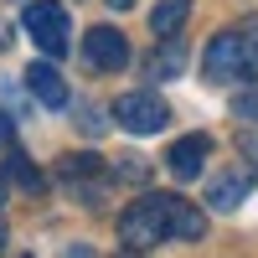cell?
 Masks as SVG:
<instances>
[{
  "mask_svg": "<svg viewBox=\"0 0 258 258\" xmlns=\"http://www.w3.org/2000/svg\"><path fill=\"white\" fill-rule=\"evenodd\" d=\"M21 26H26V36H31L47 57H62V52H68L73 21H68V6H62V0H31V6L21 11Z\"/></svg>",
  "mask_w": 258,
  "mask_h": 258,
  "instance_id": "obj_3",
  "label": "cell"
},
{
  "mask_svg": "<svg viewBox=\"0 0 258 258\" xmlns=\"http://www.w3.org/2000/svg\"><path fill=\"white\" fill-rule=\"evenodd\" d=\"M6 176H11V181H21L26 191H41V176H36V165H31L26 155H11V165H6Z\"/></svg>",
  "mask_w": 258,
  "mask_h": 258,
  "instance_id": "obj_12",
  "label": "cell"
},
{
  "mask_svg": "<svg viewBox=\"0 0 258 258\" xmlns=\"http://www.w3.org/2000/svg\"><path fill=\"white\" fill-rule=\"evenodd\" d=\"M6 191H11V176H6V170H0V207H6Z\"/></svg>",
  "mask_w": 258,
  "mask_h": 258,
  "instance_id": "obj_17",
  "label": "cell"
},
{
  "mask_svg": "<svg viewBox=\"0 0 258 258\" xmlns=\"http://www.w3.org/2000/svg\"><path fill=\"white\" fill-rule=\"evenodd\" d=\"M186 16H191V0H155V11H150V31L170 36V31L186 26Z\"/></svg>",
  "mask_w": 258,
  "mask_h": 258,
  "instance_id": "obj_11",
  "label": "cell"
},
{
  "mask_svg": "<svg viewBox=\"0 0 258 258\" xmlns=\"http://www.w3.org/2000/svg\"><path fill=\"white\" fill-rule=\"evenodd\" d=\"M207 155H212V140L207 135H186V140H176V145L165 150V165H170L176 181H197L202 165H207Z\"/></svg>",
  "mask_w": 258,
  "mask_h": 258,
  "instance_id": "obj_7",
  "label": "cell"
},
{
  "mask_svg": "<svg viewBox=\"0 0 258 258\" xmlns=\"http://www.w3.org/2000/svg\"><path fill=\"white\" fill-rule=\"evenodd\" d=\"M119 243L129 253H150L170 243V191H145L140 202L119 212Z\"/></svg>",
  "mask_w": 258,
  "mask_h": 258,
  "instance_id": "obj_2",
  "label": "cell"
},
{
  "mask_svg": "<svg viewBox=\"0 0 258 258\" xmlns=\"http://www.w3.org/2000/svg\"><path fill=\"white\" fill-rule=\"evenodd\" d=\"M83 129H88V135H98V129H103V119H98V109H83V119H78Z\"/></svg>",
  "mask_w": 258,
  "mask_h": 258,
  "instance_id": "obj_14",
  "label": "cell"
},
{
  "mask_svg": "<svg viewBox=\"0 0 258 258\" xmlns=\"http://www.w3.org/2000/svg\"><path fill=\"white\" fill-rule=\"evenodd\" d=\"M114 119H119V129H129V135H160V129L170 124V103L160 93L135 88V93L114 98Z\"/></svg>",
  "mask_w": 258,
  "mask_h": 258,
  "instance_id": "obj_4",
  "label": "cell"
},
{
  "mask_svg": "<svg viewBox=\"0 0 258 258\" xmlns=\"http://www.w3.org/2000/svg\"><path fill=\"white\" fill-rule=\"evenodd\" d=\"M202 232H207V212L197 202L170 197V238H176V243H197Z\"/></svg>",
  "mask_w": 258,
  "mask_h": 258,
  "instance_id": "obj_10",
  "label": "cell"
},
{
  "mask_svg": "<svg viewBox=\"0 0 258 258\" xmlns=\"http://www.w3.org/2000/svg\"><path fill=\"white\" fill-rule=\"evenodd\" d=\"M232 109H238V119H248V124H258V78L248 83V88L232 98Z\"/></svg>",
  "mask_w": 258,
  "mask_h": 258,
  "instance_id": "obj_13",
  "label": "cell"
},
{
  "mask_svg": "<svg viewBox=\"0 0 258 258\" xmlns=\"http://www.w3.org/2000/svg\"><path fill=\"white\" fill-rule=\"evenodd\" d=\"M248 191H253V170H222V176L207 186V207L232 212V207H243Z\"/></svg>",
  "mask_w": 258,
  "mask_h": 258,
  "instance_id": "obj_9",
  "label": "cell"
},
{
  "mask_svg": "<svg viewBox=\"0 0 258 258\" xmlns=\"http://www.w3.org/2000/svg\"><path fill=\"white\" fill-rule=\"evenodd\" d=\"M11 140H16V119L0 114V145H11Z\"/></svg>",
  "mask_w": 258,
  "mask_h": 258,
  "instance_id": "obj_15",
  "label": "cell"
},
{
  "mask_svg": "<svg viewBox=\"0 0 258 258\" xmlns=\"http://www.w3.org/2000/svg\"><path fill=\"white\" fill-rule=\"evenodd\" d=\"M26 88H31L36 103H47V109H62V103H68V83H62V73L52 62H31L26 68Z\"/></svg>",
  "mask_w": 258,
  "mask_h": 258,
  "instance_id": "obj_8",
  "label": "cell"
},
{
  "mask_svg": "<svg viewBox=\"0 0 258 258\" xmlns=\"http://www.w3.org/2000/svg\"><path fill=\"white\" fill-rule=\"evenodd\" d=\"M0 248H6V222H0Z\"/></svg>",
  "mask_w": 258,
  "mask_h": 258,
  "instance_id": "obj_19",
  "label": "cell"
},
{
  "mask_svg": "<svg viewBox=\"0 0 258 258\" xmlns=\"http://www.w3.org/2000/svg\"><path fill=\"white\" fill-rule=\"evenodd\" d=\"M109 6H114V11H129V6H135V0H109Z\"/></svg>",
  "mask_w": 258,
  "mask_h": 258,
  "instance_id": "obj_18",
  "label": "cell"
},
{
  "mask_svg": "<svg viewBox=\"0 0 258 258\" xmlns=\"http://www.w3.org/2000/svg\"><path fill=\"white\" fill-rule=\"evenodd\" d=\"M186 62H191V52H186V41L170 31V36H160V47L145 57V78L150 83H170V78H186Z\"/></svg>",
  "mask_w": 258,
  "mask_h": 258,
  "instance_id": "obj_6",
  "label": "cell"
},
{
  "mask_svg": "<svg viewBox=\"0 0 258 258\" xmlns=\"http://www.w3.org/2000/svg\"><path fill=\"white\" fill-rule=\"evenodd\" d=\"M243 150H248V155L258 160V140H253V135H243Z\"/></svg>",
  "mask_w": 258,
  "mask_h": 258,
  "instance_id": "obj_16",
  "label": "cell"
},
{
  "mask_svg": "<svg viewBox=\"0 0 258 258\" xmlns=\"http://www.w3.org/2000/svg\"><path fill=\"white\" fill-rule=\"evenodd\" d=\"M83 57H88V68H98V73H119V68H129V41L114 26H93L83 36Z\"/></svg>",
  "mask_w": 258,
  "mask_h": 258,
  "instance_id": "obj_5",
  "label": "cell"
},
{
  "mask_svg": "<svg viewBox=\"0 0 258 258\" xmlns=\"http://www.w3.org/2000/svg\"><path fill=\"white\" fill-rule=\"evenodd\" d=\"M202 73H207V83L258 78V21H243V26L212 36L207 41V57H202Z\"/></svg>",
  "mask_w": 258,
  "mask_h": 258,
  "instance_id": "obj_1",
  "label": "cell"
}]
</instances>
